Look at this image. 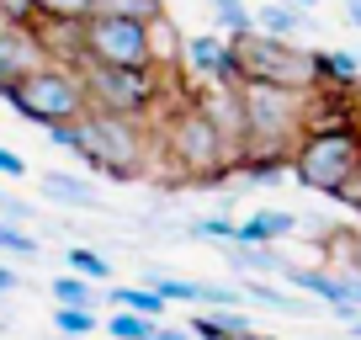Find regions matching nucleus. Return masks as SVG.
I'll return each mask as SVG.
<instances>
[{
    "label": "nucleus",
    "instance_id": "16",
    "mask_svg": "<svg viewBox=\"0 0 361 340\" xmlns=\"http://www.w3.org/2000/svg\"><path fill=\"white\" fill-rule=\"evenodd\" d=\"M112 298L117 308H128V314H138V319H165V298L154 293V287H117L112 282Z\"/></svg>",
    "mask_w": 361,
    "mask_h": 340
},
{
    "label": "nucleus",
    "instance_id": "12",
    "mask_svg": "<svg viewBox=\"0 0 361 340\" xmlns=\"http://www.w3.org/2000/svg\"><path fill=\"white\" fill-rule=\"evenodd\" d=\"M298 234V213H287V207H266V213H250L245 224L234 229V239L228 245H276V239Z\"/></svg>",
    "mask_w": 361,
    "mask_h": 340
},
{
    "label": "nucleus",
    "instance_id": "31",
    "mask_svg": "<svg viewBox=\"0 0 361 340\" xmlns=\"http://www.w3.org/2000/svg\"><path fill=\"white\" fill-rule=\"evenodd\" d=\"M335 202H345L350 213H361V170H356V176H350V181H345V186L335 192Z\"/></svg>",
    "mask_w": 361,
    "mask_h": 340
},
{
    "label": "nucleus",
    "instance_id": "23",
    "mask_svg": "<svg viewBox=\"0 0 361 340\" xmlns=\"http://www.w3.org/2000/svg\"><path fill=\"white\" fill-rule=\"evenodd\" d=\"M144 329H149V319L128 314V308H112V314H106V335L112 340H144Z\"/></svg>",
    "mask_w": 361,
    "mask_h": 340
},
{
    "label": "nucleus",
    "instance_id": "36",
    "mask_svg": "<svg viewBox=\"0 0 361 340\" xmlns=\"http://www.w3.org/2000/svg\"><path fill=\"white\" fill-rule=\"evenodd\" d=\"M293 6H298V11H314V6H319V0H293Z\"/></svg>",
    "mask_w": 361,
    "mask_h": 340
},
{
    "label": "nucleus",
    "instance_id": "3",
    "mask_svg": "<svg viewBox=\"0 0 361 340\" xmlns=\"http://www.w3.org/2000/svg\"><path fill=\"white\" fill-rule=\"evenodd\" d=\"M75 154L85 159L96 176H106V181H138L149 165V149H154V138L144 133V123H133V117H117V112H96L90 107L85 117H75Z\"/></svg>",
    "mask_w": 361,
    "mask_h": 340
},
{
    "label": "nucleus",
    "instance_id": "8",
    "mask_svg": "<svg viewBox=\"0 0 361 340\" xmlns=\"http://www.w3.org/2000/svg\"><path fill=\"white\" fill-rule=\"evenodd\" d=\"M80 64H117V69L159 64V59H154V37H149V22L90 11L85 22H80Z\"/></svg>",
    "mask_w": 361,
    "mask_h": 340
},
{
    "label": "nucleus",
    "instance_id": "5",
    "mask_svg": "<svg viewBox=\"0 0 361 340\" xmlns=\"http://www.w3.org/2000/svg\"><path fill=\"white\" fill-rule=\"evenodd\" d=\"M228 48H234L239 80L293 85V91H329V85H324V69H319V48L298 43V37L245 32V37H228Z\"/></svg>",
    "mask_w": 361,
    "mask_h": 340
},
{
    "label": "nucleus",
    "instance_id": "13",
    "mask_svg": "<svg viewBox=\"0 0 361 340\" xmlns=\"http://www.w3.org/2000/svg\"><path fill=\"white\" fill-rule=\"evenodd\" d=\"M37 192L48 202H64V207H102V186L85 181V176H64V170H43L37 176Z\"/></svg>",
    "mask_w": 361,
    "mask_h": 340
},
{
    "label": "nucleus",
    "instance_id": "7",
    "mask_svg": "<svg viewBox=\"0 0 361 340\" xmlns=\"http://www.w3.org/2000/svg\"><path fill=\"white\" fill-rule=\"evenodd\" d=\"M165 69L149 64V69H117V64H80V80H85V102L96 112H117V117H133L144 123L159 102H165V85H159Z\"/></svg>",
    "mask_w": 361,
    "mask_h": 340
},
{
    "label": "nucleus",
    "instance_id": "14",
    "mask_svg": "<svg viewBox=\"0 0 361 340\" xmlns=\"http://www.w3.org/2000/svg\"><path fill=\"white\" fill-rule=\"evenodd\" d=\"M186 329H192V340H239L250 329V314L239 303L234 308H197Z\"/></svg>",
    "mask_w": 361,
    "mask_h": 340
},
{
    "label": "nucleus",
    "instance_id": "38",
    "mask_svg": "<svg viewBox=\"0 0 361 340\" xmlns=\"http://www.w3.org/2000/svg\"><path fill=\"white\" fill-rule=\"evenodd\" d=\"M213 6H218V0H213Z\"/></svg>",
    "mask_w": 361,
    "mask_h": 340
},
{
    "label": "nucleus",
    "instance_id": "19",
    "mask_svg": "<svg viewBox=\"0 0 361 340\" xmlns=\"http://www.w3.org/2000/svg\"><path fill=\"white\" fill-rule=\"evenodd\" d=\"M69 272L85 277V282H112V261H106L102 250H90V245H69Z\"/></svg>",
    "mask_w": 361,
    "mask_h": 340
},
{
    "label": "nucleus",
    "instance_id": "4",
    "mask_svg": "<svg viewBox=\"0 0 361 340\" xmlns=\"http://www.w3.org/2000/svg\"><path fill=\"white\" fill-rule=\"evenodd\" d=\"M287 170H293L308 192L335 197L340 186L361 170V123H319V128H303L298 144L287 149Z\"/></svg>",
    "mask_w": 361,
    "mask_h": 340
},
{
    "label": "nucleus",
    "instance_id": "2",
    "mask_svg": "<svg viewBox=\"0 0 361 340\" xmlns=\"http://www.w3.org/2000/svg\"><path fill=\"white\" fill-rule=\"evenodd\" d=\"M159 154L176 170H186V181L213 186V181H224V165L239 159V149L218 133L213 117H207L192 96H180V102L159 117Z\"/></svg>",
    "mask_w": 361,
    "mask_h": 340
},
{
    "label": "nucleus",
    "instance_id": "25",
    "mask_svg": "<svg viewBox=\"0 0 361 340\" xmlns=\"http://www.w3.org/2000/svg\"><path fill=\"white\" fill-rule=\"evenodd\" d=\"M0 22L32 27V22H37V0H0Z\"/></svg>",
    "mask_w": 361,
    "mask_h": 340
},
{
    "label": "nucleus",
    "instance_id": "26",
    "mask_svg": "<svg viewBox=\"0 0 361 340\" xmlns=\"http://www.w3.org/2000/svg\"><path fill=\"white\" fill-rule=\"evenodd\" d=\"M234 218H197V224H192V234H202V239H224V245H228V239H234Z\"/></svg>",
    "mask_w": 361,
    "mask_h": 340
},
{
    "label": "nucleus",
    "instance_id": "9",
    "mask_svg": "<svg viewBox=\"0 0 361 340\" xmlns=\"http://www.w3.org/2000/svg\"><path fill=\"white\" fill-rule=\"evenodd\" d=\"M37 64H48V48H43V32L32 27H16V22H0V96L11 91L16 80H27Z\"/></svg>",
    "mask_w": 361,
    "mask_h": 340
},
{
    "label": "nucleus",
    "instance_id": "11",
    "mask_svg": "<svg viewBox=\"0 0 361 340\" xmlns=\"http://www.w3.org/2000/svg\"><path fill=\"white\" fill-rule=\"evenodd\" d=\"M250 22H255V32L266 37H308V11H298L293 0H260V6H250Z\"/></svg>",
    "mask_w": 361,
    "mask_h": 340
},
{
    "label": "nucleus",
    "instance_id": "37",
    "mask_svg": "<svg viewBox=\"0 0 361 340\" xmlns=\"http://www.w3.org/2000/svg\"><path fill=\"white\" fill-rule=\"evenodd\" d=\"M239 340H271V335H255V329H245V335H239Z\"/></svg>",
    "mask_w": 361,
    "mask_h": 340
},
{
    "label": "nucleus",
    "instance_id": "1",
    "mask_svg": "<svg viewBox=\"0 0 361 340\" xmlns=\"http://www.w3.org/2000/svg\"><path fill=\"white\" fill-rule=\"evenodd\" d=\"M308 107H314V91L239 80V117H245L239 159H287V149L308 128Z\"/></svg>",
    "mask_w": 361,
    "mask_h": 340
},
{
    "label": "nucleus",
    "instance_id": "22",
    "mask_svg": "<svg viewBox=\"0 0 361 340\" xmlns=\"http://www.w3.org/2000/svg\"><path fill=\"white\" fill-rule=\"evenodd\" d=\"M96 0H37V22H85Z\"/></svg>",
    "mask_w": 361,
    "mask_h": 340
},
{
    "label": "nucleus",
    "instance_id": "24",
    "mask_svg": "<svg viewBox=\"0 0 361 340\" xmlns=\"http://www.w3.org/2000/svg\"><path fill=\"white\" fill-rule=\"evenodd\" d=\"M0 250H6V255H27V261H32V255H37V239L27 234L22 224H6V218H0Z\"/></svg>",
    "mask_w": 361,
    "mask_h": 340
},
{
    "label": "nucleus",
    "instance_id": "32",
    "mask_svg": "<svg viewBox=\"0 0 361 340\" xmlns=\"http://www.w3.org/2000/svg\"><path fill=\"white\" fill-rule=\"evenodd\" d=\"M340 266H356V272H361V224L345 234V261H340Z\"/></svg>",
    "mask_w": 361,
    "mask_h": 340
},
{
    "label": "nucleus",
    "instance_id": "29",
    "mask_svg": "<svg viewBox=\"0 0 361 340\" xmlns=\"http://www.w3.org/2000/svg\"><path fill=\"white\" fill-rule=\"evenodd\" d=\"M0 176H6V181H22L27 176V159L16 154V149H6V144H0Z\"/></svg>",
    "mask_w": 361,
    "mask_h": 340
},
{
    "label": "nucleus",
    "instance_id": "10",
    "mask_svg": "<svg viewBox=\"0 0 361 340\" xmlns=\"http://www.w3.org/2000/svg\"><path fill=\"white\" fill-rule=\"evenodd\" d=\"M239 298H250V303L271 308V314H293V319H314L319 303H308V298L287 293V287H276L271 277H239Z\"/></svg>",
    "mask_w": 361,
    "mask_h": 340
},
{
    "label": "nucleus",
    "instance_id": "27",
    "mask_svg": "<svg viewBox=\"0 0 361 340\" xmlns=\"http://www.w3.org/2000/svg\"><path fill=\"white\" fill-rule=\"evenodd\" d=\"M335 282H340V298H345L350 308H361V272H356V266H340Z\"/></svg>",
    "mask_w": 361,
    "mask_h": 340
},
{
    "label": "nucleus",
    "instance_id": "34",
    "mask_svg": "<svg viewBox=\"0 0 361 340\" xmlns=\"http://www.w3.org/2000/svg\"><path fill=\"white\" fill-rule=\"evenodd\" d=\"M340 6H345V22L361 32V0H340Z\"/></svg>",
    "mask_w": 361,
    "mask_h": 340
},
{
    "label": "nucleus",
    "instance_id": "17",
    "mask_svg": "<svg viewBox=\"0 0 361 340\" xmlns=\"http://www.w3.org/2000/svg\"><path fill=\"white\" fill-rule=\"evenodd\" d=\"M319 69H324V85H356L361 80V59L345 48H319Z\"/></svg>",
    "mask_w": 361,
    "mask_h": 340
},
{
    "label": "nucleus",
    "instance_id": "15",
    "mask_svg": "<svg viewBox=\"0 0 361 340\" xmlns=\"http://www.w3.org/2000/svg\"><path fill=\"white\" fill-rule=\"evenodd\" d=\"M224 261L234 277H276L282 272V255L271 245H224Z\"/></svg>",
    "mask_w": 361,
    "mask_h": 340
},
{
    "label": "nucleus",
    "instance_id": "18",
    "mask_svg": "<svg viewBox=\"0 0 361 340\" xmlns=\"http://www.w3.org/2000/svg\"><path fill=\"white\" fill-rule=\"evenodd\" d=\"M48 293H54L64 308H96V303H102V293H96V287H90L85 277H75V272L54 277V282H48Z\"/></svg>",
    "mask_w": 361,
    "mask_h": 340
},
{
    "label": "nucleus",
    "instance_id": "35",
    "mask_svg": "<svg viewBox=\"0 0 361 340\" xmlns=\"http://www.w3.org/2000/svg\"><path fill=\"white\" fill-rule=\"evenodd\" d=\"M345 329H350V340H361V314H356V319H345Z\"/></svg>",
    "mask_w": 361,
    "mask_h": 340
},
{
    "label": "nucleus",
    "instance_id": "28",
    "mask_svg": "<svg viewBox=\"0 0 361 340\" xmlns=\"http://www.w3.org/2000/svg\"><path fill=\"white\" fill-rule=\"evenodd\" d=\"M0 218H6V224H27V218H32V207H27L22 197H11V192H0Z\"/></svg>",
    "mask_w": 361,
    "mask_h": 340
},
{
    "label": "nucleus",
    "instance_id": "33",
    "mask_svg": "<svg viewBox=\"0 0 361 340\" xmlns=\"http://www.w3.org/2000/svg\"><path fill=\"white\" fill-rule=\"evenodd\" d=\"M16 287H22V277H16V272H11V266H0V298H11V293H16Z\"/></svg>",
    "mask_w": 361,
    "mask_h": 340
},
{
    "label": "nucleus",
    "instance_id": "30",
    "mask_svg": "<svg viewBox=\"0 0 361 340\" xmlns=\"http://www.w3.org/2000/svg\"><path fill=\"white\" fill-rule=\"evenodd\" d=\"M144 340H192V329H176V324H165V319H149Z\"/></svg>",
    "mask_w": 361,
    "mask_h": 340
},
{
    "label": "nucleus",
    "instance_id": "21",
    "mask_svg": "<svg viewBox=\"0 0 361 340\" xmlns=\"http://www.w3.org/2000/svg\"><path fill=\"white\" fill-rule=\"evenodd\" d=\"M96 324H102L96 308H64V303L54 308V329H59V335H69V340H85Z\"/></svg>",
    "mask_w": 361,
    "mask_h": 340
},
{
    "label": "nucleus",
    "instance_id": "6",
    "mask_svg": "<svg viewBox=\"0 0 361 340\" xmlns=\"http://www.w3.org/2000/svg\"><path fill=\"white\" fill-rule=\"evenodd\" d=\"M6 102H11L27 123H37V128L75 123V117L90 112L80 69H75V64H54V59H48V64H37L27 80H16L11 91H6Z\"/></svg>",
    "mask_w": 361,
    "mask_h": 340
},
{
    "label": "nucleus",
    "instance_id": "20",
    "mask_svg": "<svg viewBox=\"0 0 361 340\" xmlns=\"http://www.w3.org/2000/svg\"><path fill=\"white\" fill-rule=\"evenodd\" d=\"M90 11H102V16H133V22H154V16H165V0H96Z\"/></svg>",
    "mask_w": 361,
    "mask_h": 340
}]
</instances>
